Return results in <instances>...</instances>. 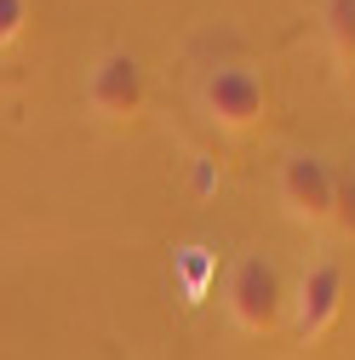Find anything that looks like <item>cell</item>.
Masks as SVG:
<instances>
[{"mask_svg": "<svg viewBox=\"0 0 355 360\" xmlns=\"http://www.w3.org/2000/svg\"><path fill=\"white\" fill-rule=\"evenodd\" d=\"M201 109L218 131H258L263 115H270V86H263L258 69L247 63H224V69H212L206 86H201Z\"/></svg>", "mask_w": 355, "mask_h": 360, "instance_id": "7a4b0ae2", "label": "cell"}, {"mask_svg": "<svg viewBox=\"0 0 355 360\" xmlns=\"http://www.w3.org/2000/svg\"><path fill=\"white\" fill-rule=\"evenodd\" d=\"M149 103V86H144V69L132 52H104L86 75V109L109 126H132Z\"/></svg>", "mask_w": 355, "mask_h": 360, "instance_id": "277c9868", "label": "cell"}, {"mask_svg": "<svg viewBox=\"0 0 355 360\" xmlns=\"http://www.w3.org/2000/svg\"><path fill=\"white\" fill-rule=\"evenodd\" d=\"M29 29V0H0V52H12Z\"/></svg>", "mask_w": 355, "mask_h": 360, "instance_id": "ba28073f", "label": "cell"}, {"mask_svg": "<svg viewBox=\"0 0 355 360\" xmlns=\"http://www.w3.org/2000/svg\"><path fill=\"white\" fill-rule=\"evenodd\" d=\"M178 281H184L189 303H201L206 286H212V252L206 246H184V252H178Z\"/></svg>", "mask_w": 355, "mask_h": 360, "instance_id": "52a82bcc", "label": "cell"}, {"mask_svg": "<svg viewBox=\"0 0 355 360\" xmlns=\"http://www.w3.org/2000/svg\"><path fill=\"white\" fill-rule=\"evenodd\" d=\"M332 223L344 235H355V172H338V212H332Z\"/></svg>", "mask_w": 355, "mask_h": 360, "instance_id": "9c48e42d", "label": "cell"}, {"mask_svg": "<svg viewBox=\"0 0 355 360\" xmlns=\"http://www.w3.org/2000/svg\"><path fill=\"white\" fill-rule=\"evenodd\" d=\"M321 23H327V40H332L338 63L355 69V0H327V6H321Z\"/></svg>", "mask_w": 355, "mask_h": 360, "instance_id": "8992f818", "label": "cell"}, {"mask_svg": "<svg viewBox=\"0 0 355 360\" xmlns=\"http://www.w3.org/2000/svg\"><path fill=\"white\" fill-rule=\"evenodd\" d=\"M224 303H230V321L247 332V338H270L281 321H287V281L275 257L263 252H247L235 269H230V286H224Z\"/></svg>", "mask_w": 355, "mask_h": 360, "instance_id": "6da1fadb", "label": "cell"}, {"mask_svg": "<svg viewBox=\"0 0 355 360\" xmlns=\"http://www.w3.org/2000/svg\"><path fill=\"white\" fill-rule=\"evenodd\" d=\"M338 309H344V269L332 257L321 263H309L304 269V281H298V297H292V314H298V343H321L338 321Z\"/></svg>", "mask_w": 355, "mask_h": 360, "instance_id": "5b68a950", "label": "cell"}, {"mask_svg": "<svg viewBox=\"0 0 355 360\" xmlns=\"http://www.w3.org/2000/svg\"><path fill=\"white\" fill-rule=\"evenodd\" d=\"M281 212L292 223H309V229H327L332 212H338V172L321 155H287L281 160Z\"/></svg>", "mask_w": 355, "mask_h": 360, "instance_id": "3957f363", "label": "cell"}]
</instances>
